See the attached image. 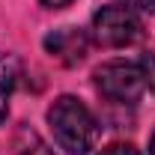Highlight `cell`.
<instances>
[{
    "label": "cell",
    "instance_id": "1",
    "mask_svg": "<svg viewBox=\"0 0 155 155\" xmlns=\"http://www.w3.org/2000/svg\"><path fill=\"white\" fill-rule=\"evenodd\" d=\"M48 125L60 149L69 155H87L98 140V122L90 107L75 96H60L48 110Z\"/></svg>",
    "mask_w": 155,
    "mask_h": 155
},
{
    "label": "cell",
    "instance_id": "2",
    "mask_svg": "<svg viewBox=\"0 0 155 155\" xmlns=\"http://www.w3.org/2000/svg\"><path fill=\"white\" fill-rule=\"evenodd\" d=\"M96 90L104 98L110 101H119V104H131L143 96L146 90V78H143V69L140 63H128V60H110V63H101L96 69Z\"/></svg>",
    "mask_w": 155,
    "mask_h": 155
},
{
    "label": "cell",
    "instance_id": "3",
    "mask_svg": "<svg viewBox=\"0 0 155 155\" xmlns=\"http://www.w3.org/2000/svg\"><path fill=\"white\" fill-rule=\"evenodd\" d=\"M93 36L104 48H125L143 36V24L125 6H101L93 15Z\"/></svg>",
    "mask_w": 155,
    "mask_h": 155
},
{
    "label": "cell",
    "instance_id": "4",
    "mask_svg": "<svg viewBox=\"0 0 155 155\" xmlns=\"http://www.w3.org/2000/svg\"><path fill=\"white\" fill-rule=\"evenodd\" d=\"M45 48H48V54L57 57L60 63L75 66V63H81V60L87 57L90 42L84 36V30H78V27H60V30H54L51 36L45 39Z\"/></svg>",
    "mask_w": 155,
    "mask_h": 155
},
{
    "label": "cell",
    "instance_id": "5",
    "mask_svg": "<svg viewBox=\"0 0 155 155\" xmlns=\"http://www.w3.org/2000/svg\"><path fill=\"white\" fill-rule=\"evenodd\" d=\"M18 75H21L18 57H12V54H0V125L6 122V114H9V98H12V93H15Z\"/></svg>",
    "mask_w": 155,
    "mask_h": 155
},
{
    "label": "cell",
    "instance_id": "6",
    "mask_svg": "<svg viewBox=\"0 0 155 155\" xmlns=\"http://www.w3.org/2000/svg\"><path fill=\"white\" fill-rule=\"evenodd\" d=\"M119 6L131 9V12H143V15H155V0H119Z\"/></svg>",
    "mask_w": 155,
    "mask_h": 155
},
{
    "label": "cell",
    "instance_id": "7",
    "mask_svg": "<svg viewBox=\"0 0 155 155\" xmlns=\"http://www.w3.org/2000/svg\"><path fill=\"white\" fill-rule=\"evenodd\" d=\"M140 69H143V78H146V87H149V90L155 93V51L143 57V63H140Z\"/></svg>",
    "mask_w": 155,
    "mask_h": 155
},
{
    "label": "cell",
    "instance_id": "8",
    "mask_svg": "<svg viewBox=\"0 0 155 155\" xmlns=\"http://www.w3.org/2000/svg\"><path fill=\"white\" fill-rule=\"evenodd\" d=\"M101 155H140V152H137L131 143H114V146L101 149Z\"/></svg>",
    "mask_w": 155,
    "mask_h": 155
},
{
    "label": "cell",
    "instance_id": "9",
    "mask_svg": "<svg viewBox=\"0 0 155 155\" xmlns=\"http://www.w3.org/2000/svg\"><path fill=\"white\" fill-rule=\"evenodd\" d=\"M21 155H51V149H48L42 140H36V137H33V149L27 146V149H21Z\"/></svg>",
    "mask_w": 155,
    "mask_h": 155
},
{
    "label": "cell",
    "instance_id": "10",
    "mask_svg": "<svg viewBox=\"0 0 155 155\" xmlns=\"http://www.w3.org/2000/svg\"><path fill=\"white\" fill-rule=\"evenodd\" d=\"M69 3H72V0H42V6H45V9H66Z\"/></svg>",
    "mask_w": 155,
    "mask_h": 155
},
{
    "label": "cell",
    "instance_id": "11",
    "mask_svg": "<svg viewBox=\"0 0 155 155\" xmlns=\"http://www.w3.org/2000/svg\"><path fill=\"white\" fill-rule=\"evenodd\" d=\"M149 155H155V131H152V140H149Z\"/></svg>",
    "mask_w": 155,
    "mask_h": 155
}]
</instances>
